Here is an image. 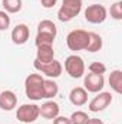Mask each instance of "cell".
I'll use <instances>...</instances> for the list:
<instances>
[{"label": "cell", "mask_w": 122, "mask_h": 124, "mask_svg": "<svg viewBox=\"0 0 122 124\" xmlns=\"http://www.w3.org/2000/svg\"><path fill=\"white\" fill-rule=\"evenodd\" d=\"M65 71L70 78H82L85 74V62L79 55H69L65 59Z\"/></svg>", "instance_id": "obj_4"}, {"label": "cell", "mask_w": 122, "mask_h": 124, "mask_svg": "<svg viewBox=\"0 0 122 124\" xmlns=\"http://www.w3.org/2000/svg\"><path fill=\"white\" fill-rule=\"evenodd\" d=\"M12 40L14 45H25L27 40H29V36H30V31L27 28V25L25 23H20L17 25L16 28H13L12 31Z\"/></svg>", "instance_id": "obj_11"}, {"label": "cell", "mask_w": 122, "mask_h": 124, "mask_svg": "<svg viewBox=\"0 0 122 124\" xmlns=\"http://www.w3.org/2000/svg\"><path fill=\"white\" fill-rule=\"evenodd\" d=\"M69 101L75 107H82L88 102V91L82 87H75L69 93Z\"/></svg>", "instance_id": "obj_13"}, {"label": "cell", "mask_w": 122, "mask_h": 124, "mask_svg": "<svg viewBox=\"0 0 122 124\" xmlns=\"http://www.w3.org/2000/svg\"><path fill=\"white\" fill-rule=\"evenodd\" d=\"M17 105V97L10 90H6L0 94V108L3 111H12Z\"/></svg>", "instance_id": "obj_12"}, {"label": "cell", "mask_w": 122, "mask_h": 124, "mask_svg": "<svg viewBox=\"0 0 122 124\" xmlns=\"http://www.w3.org/2000/svg\"><path fill=\"white\" fill-rule=\"evenodd\" d=\"M33 66H34L36 71L42 72L43 75H46L49 78H58V77H61L62 71H63L62 63L59 61H56V59H53L52 62H47V63H40V62H37L34 59Z\"/></svg>", "instance_id": "obj_6"}, {"label": "cell", "mask_w": 122, "mask_h": 124, "mask_svg": "<svg viewBox=\"0 0 122 124\" xmlns=\"http://www.w3.org/2000/svg\"><path fill=\"white\" fill-rule=\"evenodd\" d=\"M55 59V51H53V45H42L37 46L36 51V61L40 63H47Z\"/></svg>", "instance_id": "obj_14"}, {"label": "cell", "mask_w": 122, "mask_h": 124, "mask_svg": "<svg viewBox=\"0 0 122 124\" xmlns=\"http://www.w3.org/2000/svg\"><path fill=\"white\" fill-rule=\"evenodd\" d=\"M82 10V0H62V6L58 10V19L66 23L75 19Z\"/></svg>", "instance_id": "obj_2"}, {"label": "cell", "mask_w": 122, "mask_h": 124, "mask_svg": "<svg viewBox=\"0 0 122 124\" xmlns=\"http://www.w3.org/2000/svg\"><path fill=\"white\" fill-rule=\"evenodd\" d=\"M53 42H55V38H53V36H49V35H40V33H37V35H36V39H34L36 46H42V45H53Z\"/></svg>", "instance_id": "obj_22"}, {"label": "cell", "mask_w": 122, "mask_h": 124, "mask_svg": "<svg viewBox=\"0 0 122 124\" xmlns=\"http://www.w3.org/2000/svg\"><path fill=\"white\" fill-rule=\"evenodd\" d=\"M59 111H61V108H59V104L56 102V101H46V102H43L40 107H39V116H42L43 118H46V120H53V118H56L58 116H59Z\"/></svg>", "instance_id": "obj_10"}, {"label": "cell", "mask_w": 122, "mask_h": 124, "mask_svg": "<svg viewBox=\"0 0 122 124\" xmlns=\"http://www.w3.org/2000/svg\"><path fill=\"white\" fill-rule=\"evenodd\" d=\"M108 10L102 4H91L85 9V20L92 25H101L106 20Z\"/></svg>", "instance_id": "obj_5"}, {"label": "cell", "mask_w": 122, "mask_h": 124, "mask_svg": "<svg viewBox=\"0 0 122 124\" xmlns=\"http://www.w3.org/2000/svg\"><path fill=\"white\" fill-rule=\"evenodd\" d=\"M109 85L116 94L122 93V71L121 69H115V71L111 72V75H109Z\"/></svg>", "instance_id": "obj_18"}, {"label": "cell", "mask_w": 122, "mask_h": 124, "mask_svg": "<svg viewBox=\"0 0 122 124\" xmlns=\"http://www.w3.org/2000/svg\"><path fill=\"white\" fill-rule=\"evenodd\" d=\"M88 69H89V72H92V74H102L103 75L106 72V66L102 62H92Z\"/></svg>", "instance_id": "obj_23"}, {"label": "cell", "mask_w": 122, "mask_h": 124, "mask_svg": "<svg viewBox=\"0 0 122 124\" xmlns=\"http://www.w3.org/2000/svg\"><path fill=\"white\" fill-rule=\"evenodd\" d=\"M111 102H112V94L111 93H99L96 97H93L91 100L88 108L92 113H99V111H103Z\"/></svg>", "instance_id": "obj_9"}, {"label": "cell", "mask_w": 122, "mask_h": 124, "mask_svg": "<svg viewBox=\"0 0 122 124\" xmlns=\"http://www.w3.org/2000/svg\"><path fill=\"white\" fill-rule=\"evenodd\" d=\"M56 3H58V0H40V4L45 9H52V7H55Z\"/></svg>", "instance_id": "obj_26"}, {"label": "cell", "mask_w": 122, "mask_h": 124, "mask_svg": "<svg viewBox=\"0 0 122 124\" xmlns=\"http://www.w3.org/2000/svg\"><path fill=\"white\" fill-rule=\"evenodd\" d=\"M37 33H40V35H49V36H53V38H56V35H58V28H56V25L52 22V20H42L39 25H37Z\"/></svg>", "instance_id": "obj_16"}, {"label": "cell", "mask_w": 122, "mask_h": 124, "mask_svg": "<svg viewBox=\"0 0 122 124\" xmlns=\"http://www.w3.org/2000/svg\"><path fill=\"white\" fill-rule=\"evenodd\" d=\"M53 124H70V120H69V117L58 116L56 118H53Z\"/></svg>", "instance_id": "obj_25"}, {"label": "cell", "mask_w": 122, "mask_h": 124, "mask_svg": "<svg viewBox=\"0 0 122 124\" xmlns=\"http://www.w3.org/2000/svg\"><path fill=\"white\" fill-rule=\"evenodd\" d=\"M88 46L85 51L88 52H99L102 49V45H103V40H102V36L95 33V32H88Z\"/></svg>", "instance_id": "obj_15"}, {"label": "cell", "mask_w": 122, "mask_h": 124, "mask_svg": "<svg viewBox=\"0 0 122 124\" xmlns=\"http://www.w3.org/2000/svg\"><path fill=\"white\" fill-rule=\"evenodd\" d=\"M88 32L83 29H73L68 33L66 36V45L70 51H85L88 46Z\"/></svg>", "instance_id": "obj_3"}, {"label": "cell", "mask_w": 122, "mask_h": 124, "mask_svg": "<svg viewBox=\"0 0 122 124\" xmlns=\"http://www.w3.org/2000/svg\"><path fill=\"white\" fill-rule=\"evenodd\" d=\"M69 120H70V124H86L89 117L85 111H75V113H72Z\"/></svg>", "instance_id": "obj_20"}, {"label": "cell", "mask_w": 122, "mask_h": 124, "mask_svg": "<svg viewBox=\"0 0 122 124\" xmlns=\"http://www.w3.org/2000/svg\"><path fill=\"white\" fill-rule=\"evenodd\" d=\"M58 93H59V85L52 78L45 79V82H43V98L50 100V98L56 97Z\"/></svg>", "instance_id": "obj_17"}, {"label": "cell", "mask_w": 122, "mask_h": 124, "mask_svg": "<svg viewBox=\"0 0 122 124\" xmlns=\"http://www.w3.org/2000/svg\"><path fill=\"white\" fill-rule=\"evenodd\" d=\"M43 82L45 78L40 74H29L25 79V93L32 101H39L43 98Z\"/></svg>", "instance_id": "obj_1"}, {"label": "cell", "mask_w": 122, "mask_h": 124, "mask_svg": "<svg viewBox=\"0 0 122 124\" xmlns=\"http://www.w3.org/2000/svg\"><path fill=\"white\" fill-rule=\"evenodd\" d=\"M109 13H111V17L115 19V20H122V1H116L111 6L109 9Z\"/></svg>", "instance_id": "obj_21"}, {"label": "cell", "mask_w": 122, "mask_h": 124, "mask_svg": "<svg viewBox=\"0 0 122 124\" xmlns=\"http://www.w3.org/2000/svg\"><path fill=\"white\" fill-rule=\"evenodd\" d=\"M10 26V16L4 10H0V31H6Z\"/></svg>", "instance_id": "obj_24"}, {"label": "cell", "mask_w": 122, "mask_h": 124, "mask_svg": "<svg viewBox=\"0 0 122 124\" xmlns=\"http://www.w3.org/2000/svg\"><path fill=\"white\" fill-rule=\"evenodd\" d=\"M83 85H85V90L88 93H101L105 87V78H103L102 74L89 72L88 75H85Z\"/></svg>", "instance_id": "obj_8"}, {"label": "cell", "mask_w": 122, "mask_h": 124, "mask_svg": "<svg viewBox=\"0 0 122 124\" xmlns=\"http://www.w3.org/2000/svg\"><path fill=\"white\" fill-rule=\"evenodd\" d=\"M16 117L22 123H33L39 117V105L36 104H22L16 110Z\"/></svg>", "instance_id": "obj_7"}, {"label": "cell", "mask_w": 122, "mask_h": 124, "mask_svg": "<svg viewBox=\"0 0 122 124\" xmlns=\"http://www.w3.org/2000/svg\"><path fill=\"white\" fill-rule=\"evenodd\" d=\"M6 13H17L22 10V0H1Z\"/></svg>", "instance_id": "obj_19"}, {"label": "cell", "mask_w": 122, "mask_h": 124, "mask_svg": "<svg viewBox=\"0 0 122 124\" xmlns=\"http://www.w3.org/2000/svg\"><path fill=\"white\" fill-rule=\"evenodd\" d=\"M86 124H103V121L99 120V118H89Z\"/></svg>", "instance_id": "obj_27"}]
</instances>
